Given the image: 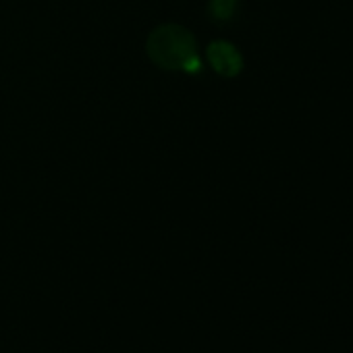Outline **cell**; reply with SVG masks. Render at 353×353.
<instances>
[{
	"instance_id": "obj_1",
	"label": "cell",
	"mask_w": 353,
	"mask_h": 353,
	"mask_svg": "<svg viewBox=\"0 0 353 353\" xmlns=\"http://www.w3.org/2000/svg\"><path fill=\"white\" fill-rule=\"evenodd\" d=\"M148 59L162 71L196 75L204 69L196 36L179 23H162L145 40Z\"/></svg>"
},
{
	"instance_id": "obj_2",
	"label": "cell",
	"mask_w": 353,
	"mask_h": 353,
	"mask_svg": "<svg viewBox=\"0 0 353 353\" xmlns=\"http://www.w3.org/2000/svg\"><path fill=\"white\" fill-rule=\"evenodd\" d=\"M206 61L221 77H237L243 71V57L239 48L227 40L210 42L206 48Z\"/></svg>"
},
{
	"instance_id": "obj_3",
	"label": "cell",
	"mask_w": 353,
	"mask_h": 353,
	"mask_svg": "<svg viewBox=\"0 0 353 353\" xmlns=\"http://www.w3.org/2000/svg\"><path fill=\"white\" fill-rule=\"evenodd\" d=\"M239 0H208V17L216 23H227L235 17Z\"/></svg>"
}]
</instances>
